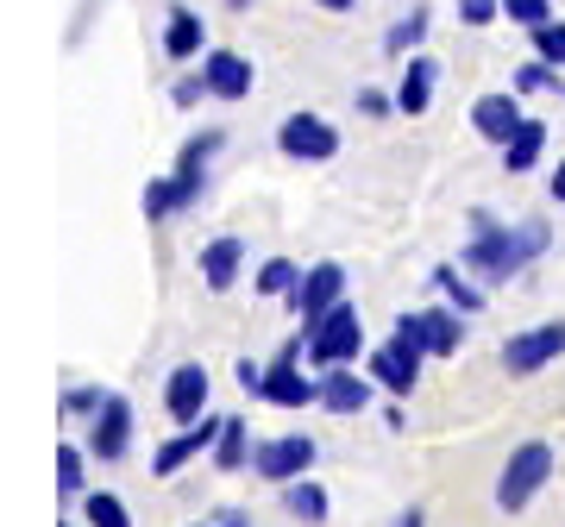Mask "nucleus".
<instances>
[{
  "label": "nucleus",
  "mask_w": 565,
  "mask_h": 527,
  "mask_svg": "<svg viewBox=\"0 0 565 527\" xmlns=\"http://www.w3.org/2000/svg\"><path fill=\"white\" fill-rule=\"evenodd\" d=\"M522 101L515 95H478L471 101V126H478V139H490V144H509L515 132H522Z\"/></svg>",
  "instance_id": "16"
},
{
  "label": "nucleus",
  "mask_w": 565,
  "mask_h": 527,
  "mask_svg": "<svg viewBox=\"0 0 565 527\" xmlns=\"http://www.w3.org/2000/svg\"><path fill=\"white\" fill-rule=\"evenodd\" d=\"M553 202H565V163L553 170Z\"/></svg>",
  "instance_id": "39"
},
{
  "label": "nucleus",
  "mask_w": 565,
  "mask_h": 527,
  "mask_svg": "<svg viewBox=\"0 0 565 527\" xmlns=\"http://www.w3.org/2000/svg\"><path fill=\"white\" fill-rule=\"evenodd\" d=\"M534 57H541V63H565V20L534 25Z\"/></svg>",
  "instance_id": "32"
},
{
  "label": "nucleus",
  "mask_w": 565,
  "mask_h": 527,
  "mask_svg": "<svg viewBox=\"0 0 565 527\" xmlns=\"http://www.w3.org/2000/svg\"><path fill=\"white\" fill-rule=\"evenodd\" d=\"M252 283H258V295H282V302H289V295L302 289V264H289V258H264Z\"/></svg>",
  "instance_id": "26"
},
{
  "label": "nucleus",
  "mask_w": 565,
  "mask_h": 527,
  "mask_svg": "<svg viewBox=\"0 0 565 527\" xmlns=\"http://www.w3.org/2000/svg\"><path fill=\"white\" fill-rule=\"evenodd\" d=\"M221 144H226L221 126H214V132H195V139L182 144V151H177V170L145 183V221L163 226L170 214H182V207L202 202V189H207V163L221 158Z\"/></svg>",
  "instance_id": "2"
},
{
  "label": "nucleus",
  "mask_w": 565,
  "mask_h": 527,
  "mask_svg": "<svg viewBox=\"0 0 565 527\" xmlns=\"http://www.w3.org/2000/svg\"><path fill=\"white\" fill-rule=\"evenodd\" d=\"M396 107V95H377V88H359V114L364 120H377V114H390Z\"/></svg>",
  "instance_id": "35"
},
{
  "label": "nucleus",
  "mask_w": 565,
  "mask_h": 527,
  "mask_svg": "<svg viewBox=\"0 0 565 527\" xmlns=\"http://www.w3.org/2000/svg\"><path fill=\"white\" fill-rule=\"evenodd\" d=\"M371 396H377V377H371V370H364V377L352 365L321 370V408H327V415H364Z\"/></svg>",
  "instance_id": "14"
},
{
  "label": "nucleus",
  "mask_w": 565,
  "mask_h": 527,
  "mask_svg": "<svg viewBox=\"0 0 565 527\" xmlns=\"http://www.w3.org/2000/svg\"><path fill=\"white\" fill-rule=\"evenodd\" d=\"M541 151H546V126L541 120H522V132L503 144V170H509V176H527V170L541 163Z\"/></svg>",
  "instance_id": "22"
},
{
  "label": "nucleus",
  "mask_w": 565,
  "mask_h": 527,
  "mask_svg": "<svg viewBox=\"0 0 565 527\" xmlns=\"http://www.w3.org/2000/svg\"><path fill=\"white\" fill-rule=\"evenodd\" d=\"M252 427L239 421V415H226V427H221V440H214V471H245L252 465Z\"/></svg>",
  "instance_id": "21"
},
{
  "label": "nucleus",
  "mask_w": 565,
  "mask_h": 527,
  "mask_svg": "<svg viewBox=\"0 0 565 527\" xmlns=\"http://www.w3.org/2000/svg\"><path fill=\"white\" fill-rule=\"evenodd\" d=\"M282 508H289L296 521L321 527L327 521V490L315 484V477H296V484H282Z\"/></svg>",
  "instance_id": "23"
},
{
  "label": "nucleus",
  "mask_w": 565,
  "mask_h": 527,
  "mask_svg": "<svg viewBox=\"0 0 565 527\" xmlns=\"http://www.w3.org/2000/svg\"><path fill=\"white\" fill-rule=\"evenodd\" d=\"M202 39H207L202 13H189V7H170V20H163V51H170L177 63H189L195 51H202Z\"/></svg>",
  "instance_id": "20"
},
{
  "label": "nucleus",
  "mask_w": 565,
  "mask_h": 527,
  "mask_svg": "<svg viewBox=\"0 0 565 527\" xmlns=\"http://www.w3.org/2000/svg\"><path fill=\"white\" fill-rule=\"evenodd\" d=\"M302 358H308V340H289L264 365V389H258V402H270V408H308V402H321V377H308L302 370Z\"/></svg>",
  "instance_id": "5"
},
{
  "label": "nucleus",
  "mask_w": 565,
  "mask_h": 527,
  "mask_svg": "<svg viewBox=\"0 0 565 527\" xmlns=\"http://www.w3.org/2000/svg\"><path fill=\"white\" fill-rule=\"evenodd\" d=\"M170 88H177V107H195L207 95V76H177Z\"/></svg>",
  "instance_id": "34"
},
{
  "label": "nucleus",
  "mask_w": 565,
  "mask_h": 527,
  "mask_svg": "<svg viewBox=\"0 0 565 527\" xmlns=\"http://www.w3.org/2000/svg\"><path fill=\"white\" fill-rule=\"evenodd\" d=\"M546 477H553V447H546V440H522V447L503 459V477H497V508H503V515L527 508L546 490Z\"/></svg>",
  "instance_id": "4"
},
{
  "label": "nucleus",
  "mask_w": 565,
  "mask_h": 527,
  "mask_svg": "<svg viewBox=\"0 0 565 527\" xmlns=\"http://www.w3.org/2000/svg\"><path fill=\"white\" fill-rule=\"evenodd\" d=\"M202 76H207V95H221V101H245L252 95V57H239V51H207L202 63Z\"/></svg>",
  "instance_id": "17"
},
{
  "label": "nucleus",
  "mask_w": 565,
  "mask_h": 527,
  "mask_svg": "<svg viewBox=\"0 0 565 527\" xmlns=\"http://www.w3.org/2000/svg\"><path fill=\"white\" fill-rule=\"evenodd\" d=\"M277 151L296 158V163H327L333 151H340V126L302 107V114H289V120L277 126Z\"/></svg>",
  "instance_id": "7"
},
{
  "label": "nucleus",
  "mask_w": 565,
  "mask_h": 527,
  "mask_svg": "<svg viewBox=\"0 0 565 527\" xmlns=\"http://www.w3.org/2000/svg\"><path fill=\"white\" fill-rule=\"evenodd\" d=\"M63 527H70V521H63Z\"/></svg>",
  "instance_id": "41"
},
{
  "label": "nucleus",
  "mask_w": 565,
  "mask_h": 527,
  "mask_svg": "<svg viewBox=\"0 0 565 527\" xmlns=\"http://www.w3.org/2000/svg\"><path fill=\"white\" fill-rule=\"evenodd\" d=\"M163 415L177 427H195L207 415V370L202 365H177L163 377Z\"/></svg>",
  "instance_id": "13"
},
{
  "label": "nucleus",
  "mask_w": 565,
  "mask_h": 527,
  "mask_svg": "<svg viewBox=\"0 0 565 527\" xmlns=\"http://www.w3.org/2000/svg\"><path fill=\"white\" fill-rule=\"evenodd\" d=\"M553 358H565V321L522 326V333L503 345V370L509 377H534V370H546Z\"/></svg>",
  "instance_id": "8"
},
{
  "label": "nucleus",
  "mask_w": 565,
  "mask_h": 527,
  "mask_svg": "<svg viewBox=\"0 0 565 527\" xmlns=\"http://www.w3.org/2000/svg\"><path fill=\"white\" fill-rule=\"evenodd\" d=\"M459 20L484 32V25H497V20H503V0H459Z\"/></svg>",
  "instance_id": "33"
},
{
  "label": "nucleus",
  "mask_w": 565,
  "mask_h": 527,
  "mask_svg": "<svg viewBox=\"0 0 565 527\" xmlns=\"http://www.w3.org/2000/svg\"><path fill=\"white\" fill-rule=\"evenodd\" d=\"M57 490H63V496H88V477H82V447H70V440L57 447Z\"/></svg>",
  "instance_id": "29"
},
{
  "label": "nucleus",
  "mask_w": 565,
  "mask_h": 527,
  "mask_svg": "<svg viewBox=\"0 0 565 527\" xmlns=\"http://www.w3.org/2000/svg\"><path fill=\"white\" fill-rule=\"evenodd\" d=\"M321 7H327V13H345V7H352V0H321Z\"/></svg>",
  "instance_id": "40"
},
{
  "label": "nucleus",
  "mask_w": 565,
  "mask_h": 527,
  "mask_svg": "<svg viewBox=\"0 0 565 527\" xmlns=\"http://www.w3.org/2000/svg\"><path fill=\"white\" fill-rule=\"evenodd\" d=\"M102 402H107V389H95V384L63 389V415H82V421H95V415H102Z\"/></svg>",
  "instance_id": "30"
},
{
  "label": "nucleus",
  "mask_w": 565,
  "mask_h": 527,
  "mask_svg": "<svg viewBox=\"0 0 565 527\" xmlns=\"http://www.w3.org/2000/svg\"><path fill=\"white\" fill-rule=\"evenodd\" d=\"M202 527H252L245 515H214V521H202Z\"/></svg>",
  "instance_id": "38"
},
{
  "label": "nucleus",
  "mask_w": 565,
  "mask_h": 527,
  "mask_svg": "<svg viewBox=\"0 0 565 527\" xmlns=\"http://www.w3.org/2000/svg\"><path fill=\"white\" fill-rule=\"evenodd\" d=\"M503 20H515L522 32H534V25L553 20V0H503Z\"/></svg>",
  "instance_id": "31"
},
{
  "label": "nucleus",
  "mask_w": 565,
  "mask_h": 527,
  "mask_svg": "<svg viewBox=\"0 0 565 527\" xmlns=\"http://www.w3.org/2000/svg\"><path fill=\"white\" fill-rule=\"evenodd\" d=\"M546 88H565L559 82V63H522V69H515V95H546Z\"/></svg>",
  "instance_id": "28"
},
{
  "label": "nucleus",
  "mask_w": 565,
  "mask_h": 527,
  "mask_svg": "<svg viewBox=\"0 0 565 527\" xmlns=\"http://www.w3.org/2000/svg\"><path fill=\"white\" fill-rule=\"evenodd\" d=\"M221 427H226V415H202L195 427H177V433H170L158 452H151V471H158V477H177V471L189 465L195 452H207L214 440H221Z\"/></svg>",
  "instance_id": "11"
},
{
  "label": "nucleus",
  "mask_w": 565,
  "mask_h": 527,
  "mask_svg": "<svg viewBox=\"0 0 565 527\" xmlns=\"http://www.w3.org/2000/svg\"><path fill=\"white\" fill-rule=\"evenodd\" d=\"M302 340H308V365L315 370L352 365L364 352V314L352 302H340V308H327L321 321H302Z\"/></svg>",
  "instance_id": "3"
},
{
  "label": "nucleus",
  "mask_w": 565,
  "mask_h": 527,
  "mask_svg": "<svg viewBox=\"0 0 565 527\" xmlns=\"http://www.w3.org/2000/svg\"><path fill=\"white\" fill-rule=\"evenodd\" d=\"M465 321H471V314H459L452 302L446 308H415V326H422L427 358H452V352L465 345Z\"/></svg>",
  "instance_id": "15"
},
{
  "label": "nucleus",
  "mask_w": 565,
  "mask_h": 527,
  "mask_svg": "<svg viewBox=\"0 0 565 527\" xmlns=\"http://www.w3.org/2000/svg\"><path fill=\"white\" fill-rule=\"evenodd\" d=\"M239 389L258 402V389H264V365H252V358H239Z\"/></svg>",
  "instance_id": "36"
},
{
  "label": "nucleus",
  "mask_w": 565,
  "mask_h": 527,
  "mask_svg": "<svg viewBox=\"0 0 565 527\" xmlns=\"http://www.w3.org/2000/svg\"><path fill=\"white\" fill-rule=\"evenodd\" d=\"M345 302V264H333V258H321L315 270H302V289L289 295V308L302 314V321H321L327 308H340Z\"/></svg>",
  "instance_id": "12"
},
{
  "label": "nucleus",
  "mask_w": 565,
  "mask_h": 527,
  "mask_svg": "<svg viewBox=\"0 0 565 527\" xmlns=\"http://www.w3.org/2000/svg\"><path fill=\"white\" fill-rule=\"evenodd\" d=\"M434 82H440V63L415 51V57L403 63V82H396V114H408V120H422L427 107H434Z\"/></svg>",
  "instance_id": "18"
},
{
  "label": "nucleus",
  "mask_w": 565,
  "mask_h": 527,
  "mask_svg": "<svg viewBox=\"0 0 565 527\" xmlns=\"http://www.w3.org/2000/svg\"><path fill=\"white\" fill-rule=\"evenodd\" d=\"M239 264H245V245L233 239V233L207 239V251H202V277H207V289H214V295H221V289H233V283H239Z\"/></svg>",
  "instance_id": "19"
},
{
  "label": "nucleus",
  "mask_w": 565,
  "mask_h": 527,
  "mask_svg": "<svg viewBox=\"0 0 565 527\" xmlns=\"http://www.w3.org/2000/svg\"><path fill=\"white\" fill-rule=\"evenodd\" d=\"M252 471H258L264 484H296V477H308V471H315V440H308V433H277V440H258Z\"/></svg>",
  "instance_id": "9"
},
{
  "label": "nucleus",
  "mask_w": 565,
  "mask_h": 527,
  "mask_svg": "<svg viewBox=\"0 0 565 527\" xmlns=\"http://www.w3.org/2000/svg\"><path fill=\"white\" fill-rule=\"evenodd\" d=\"M427 20H434V13H427V0H415V7H408L403 20L390 25V39H384V51H396V57H415V44L427 39Z\"/></svg>",
  "instance_id": "25"
},
{
  "label": "nucleus",
  "mask_w": 565,
  "mask_h": 527,
  "mask_svg": "<svg viewBox=\"0 0 565 527\" xmlns=\"http://www.w3.org/2000/svg\"><path fill=\"white\" fill-rule=\"evenodd\" d=\"M434 289H440V295L459 308V314H478V308H484V289L471 283L459 264H440V270H434Z\"/></svg>",
  "instance_id": "24"
},
{
  "label": "nucleus",
  "mask_w": 565,
  "mask_h": 527,
  "mask_svg": "<svg viewBox=\"0 0 565 527\" xmlns=\"http://www.w3.org/2000/svg\"><path fill=\"white\" fill-rule=\"evenodd\" d=\"M88 452H95V459H107V465H120L126 452H132V402H126V396H114V389H107L102 415L88 421Z\"/></svg>",
  "instance_id": "10"
},
{
  "label": "nucleus",
  "mask_w": 565,
  "mask_h": 527,
  "mask_svg": "<svg viewBox=\"0 0 565 527\" xmlns=\"http://www.w3.org/2000/svg\"><path fill=\"white\" fill-rule=\"evenodd\" d=\"M546 245H553L546 221L503 226V221H490V214H471V239H465V270H471V277H484V283H509V277H522L527 264L541 258Z\"/></svg>",
  "instance_id": "1"
},
{
  "label": "nucleus",
  "mask_w": 565,
  "mask_h": 527,
  "mask_svg": "<svg viewBox=\"0 0 565 527\" xmlns=\"http://www.w3.org/2000/svg\"><path fill=\"white\" fill-rule=\"evenodd\" d=\"M82 521L88 527H132V508L120 496H107V490H88L82 496Z\"/></svg>",
  "instance_id": "27"
},
{
  "label": "nucleus",
  "mask_w": 565,
  "mask_h": 527,
  "mask_svg": "<svg viewBox=\"0 0 565 527\" xmlns=\"http://www.w3.org/2000/svg\"><path fill=\"white\" fill-rule=\"evenodd\" d=\"M422 365H427V352L415 340H403V333H390V340L364 358V370H371V377H377V389H390V396H415Z\"/></svg>",
  "instance_id": "6"
},
{
  "label": "nucleus",
  "mask_w": 565,
  "mask_h": 527,
  "mask_svg": "<svg viewBox=\"0 0 565 527\" xmlns=\"http://www.w3.org/2000/svg\"><path fill=\"white\" fill-rule=\"evenodd\" d=\"M396 527H427V515H422V508H403V515H396Z\"/></svg>",
  "instance_id": "37"
}]
</instances>
